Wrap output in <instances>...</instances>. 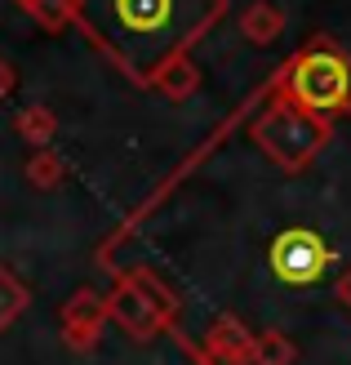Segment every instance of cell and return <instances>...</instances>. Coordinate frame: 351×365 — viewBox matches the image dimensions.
Instances as JSON below:
<instances>
[{"instance_id": "obj_1", "label": "cell", "mask_w": 351, "mask_h": 365, "mask_svg": "<svg viewBox=\"0 0 351 365\" xmlns=\"http://www.w3.org/2000/svg\"><path fill=\"white\" fill-rule=\"evenodd\" d=\"M223 18L227 0H76V31L138 89Z\"/></svg>"}, {"instance_id": "obj_2", "label": "cell", "mask_w": 351, "mask_h": 365, "mask_svg": "<svg viewBox=\"0 0 351 365\" xmlns=\"http://www.w3.org/2000/svg\"><path fill=\"white\" fill-rule=\"evenodd\" d=\"M271 89L316 116H351V53L320 31L271 71Z\"/></svg>"}, {"instance_id": "obj_3", "label": "cell", "mask_w": 351, "mask_h": 365, "mask_svg": "<svg viewBox=\"0 0 351 365\" xmlns=\"http://www.w3.org/2000/svg\"><path fill=\"white\" fill-rule=\"evenodd\" d=\"M249 138L258 143V152H263L276 170L303 174L311 160L329 148L334 120L307 112V107H298L293 98H285V94L271 89V94L263 98V112L249 116Z\"/></svg>"}, {"instance_id": "obj_4", "label": "cell", "mask_w": 351, "mask_h": 365, "mask_svg": "<svg viewBox=\"0 0 351 365\" xmlns=\"http://www.w3.org/2000/svg\"><path fill=\"white\" fill-rule=\"evenodd\" d=\"M178 294L164 285L152 267H120L116 285L107 294V321H116L134 343H152L178 330Z\"/></svg>"}, {"instance_id": "obj_5", "label": "cell", "mask_w": 351, "mask_h": 365, "mask_svg": "<svg viewBox=\"0 0 351 365\" xmlns=\"http://www.w3.org/2000/svg\"><path fill=\"white\" fill-rule=\"evenodd\" d=\"M267 263H271V277L281 285L311 289L329 277V267L338 263V254L316 227H285V232H276V241L267 250Z\"/></svg>"}, {"instance_id": "obj_6", "label": "cell", "mask_w": 351, "mask_h": 365, "mask_svg": "<svg viewBox=\"0 0 351 365\" xmlns=\"http://www.w3.org/2000/svg\"><path fill=\"white\" fill-rule=\"evenodd\" d=\"M103 325H107V294H98L94 285L71 289L67 303L58 307V330L71 352H94L103 339Z\"/></svg>"}, {"instance_id": "obj_7", "label": "cell", "mask_w": 351, "mask_h": 365, "mask_svg": "<svg viewBox=\"0 0 351 365\" xmlns=\"http://www.w3.org/2000/svg\"><path fill=\"white\" fill-rule=\"evenodd\" d=\"M285 9L276 5V0H253V5H245L240 9V36H245L249 45H276L285 36Z\"/></svg>"}, {"instance_id": "obj_8", "label": "cell", "mask_w": 351, "mask_h": 365, "mask_svg": "<svg viewBox=\"0 0 351 365\" xmlns=\"http://www.w3.org/2000/svg\"><path fill=\"white\" fill-rule=\"evenodd\" d=\"M152 94L160 98H169V103H187L196 89H200V67L192 63V53H178V58H169L156 76H152Z\"/></svg>"}, {"instance_id": "obj_9", "label": "cell", "mask_w": 351, "mask_h": 365, "mask_svg": "<svg viewBox=\"0 0 351 365\" xmlns=\"http://www.w3.org/2000/svg\"><path fill=\"white\" fill-rule=\"evenodd\" d=\"M14 130L27 148H49L53 134H58V116H53V107H45V103H27V107H18Z\"/></svg>"}, {"instance_id": "obj_10", "label": "cell", "mask_w": 351, "mask_h": 365, "mask_svg": "<svg viewBox=\"0 0 351 365\" xmlns=\"http://www.w3.org/2000/svg\"><path fill=\"white\" fill-rule=\"evenodd\" d=\"M14 5L49 36H58L76 23V0H14Z\"/></svg>"}, {"instance_id": "obj_11", "label": "cell", "mask_w": 351, "mask_h": 365, "mask_svg": "<svg viewBox=\"0 0 351 365\" xmlns=\"http://www.w3.org/2000/svg\"><path fill=\"white\" fill-rule=\"evenodd\" d=\"M23 174H27L31 187H41V192H58L63 182H67V160L53 152V148H31Z\"/></svg>"}, {"instance_id": "obj_12", "label": "cell", "mask_w": 351, "mask_h": 365, "mask_svg": "<svg viewBox=\"0 0 351 365\" xmlns=\"http://www.w3.org/2000/svg\"><path fill=\"white\" fill-rule=\"evenodd\" d=\"M27 307H31V289H27V281L18 277L14 267L0 263V330L18 325V317H23Z\"/></svg>"}, {"instance_id": "obj_13", "label": "cell", "mask_w": 351, "mask_h": 365, "mask_svg": "<svg viewBox=\"0 0 351 365\" xmlns=\"http://www.w3.org/2000/svg\"><path fill=\"white\" fill-rule=\"evenodd\" d=\"M293 361H298V348H293L289 334L281 330L253 334V365H293Z\"/></svg>"}, {"instance_id": "obj_14", "label": "cell", "mask_w": 351, "mask_h": 365, "mask_svg": "<svg viewBox=\"0 0 351 365\" xmlns=\"http://www.w3.org/2000/svg\"><path fill=\"white\" fill-rule=\"evenodd\" d=\"M14 89H18V71H14V63H9V58H0V103H5Z\"/></svg>"}, {"instance_id": "obj_15", "label": "cell", "mask_w": 351, "mask_h": 365, "mask_svg": "<svg viewBox=\"0 0 351 365\" xmlns=\"http://www.w3.org/2000/svg\"><path fill=\"white\" fill-rule=\"evenodd\" d=\"M334 299H338V303L347 307V312H351V263L338 272V281H334Z\"/></svg>"}]
</instances>
